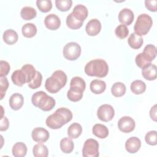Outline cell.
I'll return each mask as SVG.
<instances>
[{"mask_svg": "<svg viewBox=\"0 0 157 157\" xmlns=\"http://www.w3.org/2000/svg\"><path fill=\"white\" fill-rule=\"evenodd\" d=\"M72 118V113L69 109L60 107L47 118L45 123L48 128L57 129L67 123Z\"/></svg>", "mask_w": 157, "mask_h": 157, "instance_id": "cell-1", "label": "cell"}, {"mask_svg": "<svg viewBox=\"0 0 157 157\" xmlns=\"http://www.w3.org/2000/svg\"><path fill=\"white\" fill-rule=\"evenodd\" d=\"M84 71L88 76L102 78L107 75L109 66L105 60L95 59L86 63Z\"/></svg>", "mask_w": 157, "mask_h": 157, "instance_id": "cell-2", "label": "cell"}, {"mask_svg": "<svg viewBox=\"0 0 157 157\" xmlns=\"http://www.w3.org/2000/svg\"><path fill=\"white\" fill-rule=\"evenodd\" d=\"M67 82V75L61 70L55 71L45 82V89L50 93H56L64 87Z\"/></svg>", "mask_w": 157, "mask_h": 157, "instance_id": "cell-3", "label": "cell"}, {"mask_svg": "<svg viewBox=\"0 0 157 157\" xmlns=\"http://www.w3.org/2000/svg\"><path fill=\"white\" fill-rule=\"evenodd\" d=\"M31 102L34 106L44 111L51 110L56 104L55 99L43 91L34 93L31 97Z\"/></svg>", "mask_w": 157, "mask_h": 157, "instance_id": "cell-4", "label": "cell"}, {"mask_svg": "<svg viewBox=\"0 0 157 157\" xmlns=\"http://www.w3.org/2000/svg\"><path fill=\"white\" fill-rule=\"evenodd\" d=\"M153 25L151 17L147 13L139 15L134 26V30L136 34L141 36L146 35L150 31Z\"/></svg>", "mask_w": 157, "mask_h": 157, "instance_id": "cell-5", "label": "cell"}, {"mask_svg": "<svg viewBox=\"0 0 157 157\" xmlns=\"http://www.w3.org/2000/svg\"><path fill=\"white\" fill-rule=\"evenodd\" d=\"M81 47L80 45L74 42H71L65 45L63 50L64 57L70 61L76 60L80 56Z\"/></svg>", "mask_w": 157, "mask_h": 157, "instance_id": "cell-6", "label": "cell"}, {"mask_svg": "<svg viewBox=\"0 0 157 157\" xmlns=\"http://www.w3.org/2000/svg\"><path fill=\"white\" fill-rule=\"evenodd\" d=\"M82 155L84 157H98L99 153V143L93 139L86 140L82 148Z\"/></svg>", "mask_w": 157, "mask_h": 157, "instance_id": "cell-7", "label": "cell"}, {"mask_svg": "<svg viewBox=\"0 0 157 157\" xmlns=\"http://www.w3.org/2000/svg\"><path fill=\"white\" fill-rule=\"evenodd\" d=\"M115 110L113 107L109 104L101 105L97 110V116L98 118L103 121H109L114 117Z\"/></svg>", "mask_w": 157, "mask_h": 157, "instance_id": "cell-8", "label": "cell"}, {"mask_svg": "<svg viewBox=\"0 0 157 157\" xmlns=\"http://www.w3.org/2000/svg\"><path fill=\"white\" fill-rule=\"evenodd\" d=\"M136 123L132 118L129 116L122 117L118 121V129L123 132L129 133L135 128Z\"/></svg>", "mask_w": 157, "mask_h": 157, "instance_id": "cell-9", "label": "cell"}, {"mask_svg": "<svg viewBox=\"0 0 157 157\" xmlns=\"http://www.w3.org/2000/svg\"><path fill=\"white\" fill-rule=\"evenodd\" d=\"M31 137L34 141L39 144H42L48 140L50 134L46 129L42 127H37L33 129Z\"/></svg>", "mask_w": 157, "mask_h": 157, "instance_id": "cell-10", "label": "cell"}, {"mask_svg": "<svg viewBox=\"0 0 157 157\" xmlns=\"http://www.w3.org/2000/svg\"><path fill=\"white\" fill-rule=\"evenodd\" d=\"M101 29V23L96 18L90 20L86 25L85 30L89 36H95L98 34Z\"/></svg>", "mask_w": 157, "mask_h": 157, "instance_id": "cell-11", "label": "cell"}, {"mask_svg": "<svg viewBox=\"0 0 157 157\" xmlns=\"http://www.w3.org/2000/svg\"><path fill=\"white\" fill-rule=\"evenodd\" d=\"M134 18L133 12L128 8H124L121 10L118 13V20L123 25H131Z\"/></svg>", "mask_w": 157, "mask_h": 157, "instance_id": "cell-12", "label": "cell"}, {"mask_svg": "<svg viewBox=\"0 0 157 157\" xmlns=\"http://www.w3.org/2000/svg\"><path fill=\"white\" fill-rule=\"evenodd\" d=\"M44 24L46 28L50 30H56L59 28L61 20L56 14L50 13L45 17Z\"/></svg>", "mask_w": 157, "mask_h": 157, "instance_id": "cell-13", "label": "cell"}, {"mask_svg": "<svg viewBox=\"0 0 157 157\" xmlns=\"http://www.w3.org/2000/svg\"><path fill=\"white\" fill-rule=\"evenodd\" d=\"M88 9L86 6L82 4L76 5L71 12L72 16L78 21L83 22L88 16Z\"/></svg>", "mask_w": 157, "mask_h": 157, "instance_id": "cell-14", "label": "cell"}, {"mask_svg": "<svg viewBox=\"0 0 157 157\" xmlns=\"http://www.w3.org/2000/svg\"><path fill=\"white\" fill-rule=\"evenodd\" d=\"M141 147V141L137 137H131L125 142V148L129 153L137 152Z\"/></svg>", "mask_w": 157, "mask_h": 157, "instance_id": "cell-15", "label": "cell"}, {"mask_svg": "<svg viewBox=\"0 0 157 157\" xmlns=\"http://www.w3.org/2000/svg\"><path fill=\"white\" fill-rule=\"evenodd\" d=\"M11 78L13 83L18 86H21L25 83H27L26 75L21 69L20 70H16L13 71L12 74Z\"/></svg>", "mask_w": 157, "mask_h": 157, "instance_id": "cell-16", "label": "cell"}, {"mask_svg": "<svg viewBox=\"0 0 157 157\" xmlns=\"http://www.w3.org/2000/svg\"><path fill=\"white\" fill-rule=\"evenodd\" d=\"M9 105L12 110H18L21 108L24 103V98L22 94L16 93L9 98Z\"/></svg>", "mask_w": 157, "mask_h": 157, "instance_id": "cell-17", "label": "cell"}, {"mask_svg": "<svg viewBox=\"0 0 157 157\" xmlns=\"http://www.w3.org/2000/svg\"><path fill=\"white\" fill-rule=\"evenodd\" d=\"M142 74L147 80H154L156 78V66L150 63L142 69Z\"/></svg>", "mask_w": 157, "mask_h": 157, "instance_id": "cell-18", "label": "cell"}, {"mask_svg": "<svg viewBox=\"0 0 157 157\" xmlns=\"http://www.w3.org/2000/svg\"><path fill=\"white\" fill-rule=\"evenodd\" d=\"M90 88L91 92L96 94H101L106 88V83L103 80L94 79L91 82L90 84Z\"/></svg>", "mask_w": 157, "mask_h": 157, "instance_id": "cell-19", "label": "cell"}, {"mask_svg": "<svg viewBox=\"0 0 157 157\" xmlns=\"http://www.w3.org/2000/svg\"><path fill=\"white\" fill-rule=\"evenodd\" d=\"M2 38L5 43L7 44L13 45L17 42L18 39V36L15 31L12 29H9L6 30L4 32Z\"/></svg>", "mask_w": 157, "mask_h": 157, "instance_id": "cell-20", "label": "cell"}, {"mask_svg": "<svg viewBox=\"0 0 157 157\" xmlns=\"http://www.w3.org/2000/svg\"><path fill=\"white\" fill-rule=\"evenodd\" d=\"M92 132L95 136L100 139H104L109 135V129L107 126L100 123L95 124L93 126Z\"/></svg>", "mask_w": 157, "mask_h": 157, "instance_id": "cell-21", "label": "cell"}, {"mask_svg": "<svg viewBox=\"0 0 157 157\" xmlns=\"http://www.w3.org/2000/svg\"><path fill=\"white\" fill-rule=\"evenodd\" d=\"M83 91L77 87H70L67 93V97L71 101L77 102L82 98Z\"/></svg>", "mask_w": 157, "mask_h": 157, "instance_id": "cell-22", "label": "cell"}, {"mask_svg": "<svg viewBox=\"0 0 157 157\" xmlns=\"http://www.w3.org/2000/svg\"><path fill=\"white\" fill-rule=\"evenodd\" d=\"M27 150V147L25 144L18 142L15 143L12 147V155L15 157H23L26 155Z\"/></svg>", "mask_w": 157, "mask_h": 157, "instance_id": "cell-23", "label": "cell"}, {"mask_svg": "<svg viewBox=\"0 0 157 157\" xmlns=\"http://www.w3.org/2000/svg\"><path fill=\"white\" fill-rule=\"evenodd\" d=\"M128 42L132 48L139 49L142 47L144 43V40L141 36L137 35L135 33H133L131 34L128 37Z\"/></svg>", "mask_w": 157, "mask_h": 157, "instance_id": "cell-24", "label": "cell"}, {"mask_svg": "<svg viewBox=\"0 0 157 157\" xmlns=\"http://www.w3.org/2000/svg\"><path fill=\"white\" fill-rule=\"evenodd\" d=\"M82 132V127L78 123H72L67 128V135L71 139H77Z\"/></svg>", "mask_w": 157, "mask_h": 157, "instance_id": "cell-25", "label": "cell"}, {"mask_svg": "<svg viewBox=\"0 0 157 157\" xmlns=\"http://www.w3.org/2000/svg\"><path fill=\"white\" fill-rule=\"evenodd\" d=\"M21 32L23 36L27 38H31L36 34L37 28L34 24L32 23H27L22 26Z\"/></svg>", "mask_w": 157, "mask_h": 157, "instance_id": "cell-26", "label": "cell"}, {"mask_svg": "<svg viewBox=\"0 0 157 157\" xmlns=\"http://www.w3.org/2000/svg\"><path fill=\"white\" fill-rule=\"evenodd\" d=\"M130 88L134 94H140L145 92L146 90V85L140 80H136L131 83Z\"/></svg>", "mask_w": 157, "mask_h": 157, "instance_id": "cell-27", "label": "cell"}, {"mask_svg": "<svg viewBox=\"0 0 157 157\" xmlns=\"http://www.w3.org/2000/svg\"><path fill=\"white\" fill-rule=\"evenodd\" d=\"M144 57L151 63L156 57V48L154 45L148 44L144 48L143 52H142Z\"/></svg>", "mask_w": 157, "mask_h": 157, "instance_id": "cell-28", "label": "cell"}, {"mask_svg": "<svg viewBox=\"0 0 157 157\" xmlns=\"http://www.w3.org/2000/svg\"><path fill=\"white\" fill-rule=\"evenodd\" d=\"M37 12L36 9L30 6L23 7L20 12L21 18L25 20H30L36 17Z\"/></svg>", "mask_w": 157, "mask_h": 157, "instance_id": "cell-29", "label": "cell"}, {"mask_svg": "<svg viewBox=\"0 0 157 157\" xmlns=\"http://www.w3.org/2000/svg\"><path fill=\"white\" fill-rule=\"evenodd\" d=\"M59 146L63 152L65 153H70L74 150V144L71 139L68 137H64L60 140Z\"/></svg>", "mask_w": 157, "mask_h": 157, "instance_id": "cell-30", "label": "cell"}, {"mask_svg": "<svg viewBox=\"0 0 157 157\" xmlns=\"http://www.w3.org/2000/svg\"><path fill=\"white\" fill-rule=\"evenodd\" d=\"M33 153L35 157H47L48 150L45 145L39 143L33 147Z\"/></svg>", "mask_w": 157, "mask_h": 157, "instance_id": "cell-31", "label": "cell"}, {"mask_svg": "<svg viewBox=\"0 0 157 157\" xmlns=\"http://www.w3.org/2000/svg\"><path fill=\"white\" fill-rule=\"evenodd\" d=\"M112 94L115 97H121L125 94L126 86L122 82H115L111 88Z\"/></svg>", "mask_w": 157, "mask_h": 157, "instance_id": "cell-32", "label": "cell"}, {"mask_svg": "<svg viewBox=\"0 0 157 157\" xmlns=\"http://www.w3.org/2000/svg\"><path fill=\"white\" fill-rule=\"evenodd\" d=\"M21 69L25 72L27 77V83H29L35 77L37 71L33 65L29 64L23 65L21 67Z\"/></svg>", "mask_w": 157, "mask_h": 157, "instance_id": "cell-33", "label": "cell"}, {"mask_svg": "<svg viewBox=\"0 0 157 157\" xmlns=\"http://www.w3.org/2000/svg\"><path fill=\"white\" fill-rule=\"evenodd\" d=\"M66 25L67 26L72 29H79L80 28H81L83 25V22L79 21L77 20H76L73 16L72 15L71 13H69L67 18H66Z\"/></svg>", "mask_w": 157, "mask_h": 157, "instance_id": "cell-34", "label": "cell"}, {"mask_svg": "<svg viewBox=\"0 0 157 157\" xmlns=\"http://www.w3.org/2000/svg\"><path fill=\"white\" fill-rule=\"evenodd\" d=\"M36 5L38 9L42 12H48L52 8V3L50 0H37Z\"/></svg>", "mask_w": 157, "mask_h": 157, "instance_id": "cell-35", "label": "cell"}, {"mask_svg": "<svg viewBox=\"0 0 157 157\" xmlns=\"http://www.w3.org/2000/svg\"><path fill=\"white\" fill-rule=\"evenodd\" d=\"M72 1L71 0H56L55 5L58 9L62 12H66L69 10L72 6Z\"/></svg>", "mask_w": 157, "mask_h": 157, "instance_id": "cell-36", "label": "cell"}, {"mask_svg": "<svg viewBox=\"0 0 157 157\" xmlns=\"http://www.w3.org/2000/svg\"><path fill=\"white\" fill-rule=\"evenodd\" d=\"M115 33L117 37L121 39H123L128 36L129 30L126 25L121 24L117 26L115 30Z\"/></svg>", "mask_w": 157, "mask_h": 157, "instance_id": "cell-37", "label": "cell"}, {"mask_svg": "<svg viewBox=\"0 0 157 157\" xmlns=\"http://www.w3.org/2000/svg\"><path fill=\"white\" fill-rule=\"evenodd\" d=\"M70 87H77L85 91L86 88V83L85 80L80 77H74L70 82Z\"/></svg>", "mask_w": 157, "mask_h": 157, "instance_id": "cell-38", "label": "cell"}, {"mask_svg": "<svg viewBox=\"0 0 157 157\" xmlns=\"http://www.w3.org/2000/svg\"><path fill=\"white\" fill-rule=\"evenodd\" d=\"M157 132L156 131H150L148 132L145 136V140L147 144L150 145H156L157 144Z\"/></svg>", "mask_w": 157, "mask_h": 157, "instance_id": "cell-39", "label": "cell"}, {"mask_svg": "<svg viewBox=\"0 0 157 157\" xmlns=\"http://www.w3.org/2000/svg\"><path fill=\"white\" fill-rule=\"evenodd\" d=\"M42 80V75L41 73L37 71L36 75L33 80L28 83V86L31 89H36L40 86Z\"/></svg>", "mask_w": 157, "mask_h": 157, "instance_id": "cell-40", "label": "cell"}, {"mask_svg": "<svg viewBox=\"0 0 157 157\" xmlns=\"http://www.w3.org/2000/svg\"><path fill=\"white\" fill-rule=\"evenodd\" d=\"M9 87V82L6 77H0V95L1 99H2Z\"/></svg>", "mask_w": 157, "mask_h": 157, "instance_id": "cell-41", "label": "cell"}, {"mask_svg": "<svg viewBox=\"0 0 157 157\" xmlns=\"http://www.w3.org/2000/svg\"><path fill=\"white\" fill-rule=\"evenodd\" d=\"M135 61H136V65H137L139 67L142 68V69L144 67H145V66H147V64L151 63L148 62V61L145 59V58L143 56V55H142V53H139V54L136 56Z\"/></svg>", "mask_w": 157, "mask_h": 157, "instance_id": "cell-42", "label": "cell"}, {"mask_svg": "<svg viewBox=\"0 0 157 157\" xmlns=\"http://www.w3.org/2000/svg\"><path fill=\"white\" fill-rule=\"evenodd\" d=\"M0 77H6L10 71V64L8 62L1 60L0 61Z\"/></svg>", "mask_w": 157, "mask_h": 157, "instance_id": "cell-43", "label": "cell"}, {"mask_svg": "<svg viewBox=\"0 0 157 157\" xmlns=\"http://www.w3.org/2000/svg\"><path fill=\"white\" fill-rule=\"evenodd\" d=\"M145 5L147 9L151 12H156L157 10V1L156 0H146Z\"/></svg>", "mask_w": 157, "mask_h": 157, "instance_id": "cell-44", "label": "cell"}, {"mask_svg": "<svg viewBox=\"0 0 157 157\" xmlns=\"http://www.w3.org/2000/svg\"><path fill=\"white\" fill-rule=\"evenodd\" d=\"M9 120L6 117H2V118L1 119V123H0V131H6L9 128Z\"/></svg>", "mask_w": 157, "mask_h": 157, "instance_id": "cell-45", "label": "cell"}, {"mask_svg": "<svg viewBox=\"0 0 157 157\" xmlns=\"http://www.w3.org/2000/svg\"><path fill=\"white\" fill-rule=\"evenodd\" d=\"M150 116L151 117V118L155 121H156V104H155L150 109Z\"/></svg>", "mask_w": 157, "mask_h": 157, "instance_id": "cell-46", "label": "cell"}]
</instances>
